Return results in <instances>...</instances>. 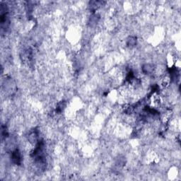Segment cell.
Here are the masks:
<instances>
[{
	"label": "cell",
	"mask_w": 181,
	"mask_h": 181,
	"mask_svg": "<svg viewBox=\"0 0 181 181\" xmlns=\"http://www.w3.org/2000/svg\"><path fill=\"white\" fill-rule=\"evenodd\" d=\"M127 44L129 47H134L136 44V38L135 37H130L127 40Z\"/></svg>",
	"instance_id": "obj_2"
},
{
	"label": "cell",
	"mask_w": 181,
	"mask_h": 181,
	"mask_svg": "<svg viewBox=\"0 0 181 181\" xmlns=\"http://www.w3.org/2000/svg\"><path fill=\"white\" fill-rule=\"evenodd\" d=\"M11 160L16 165H20L21 163V154L19 149H15L11 153Z\"/></svg>",
	"instance_id": "obj_1"
}]
</instances>
